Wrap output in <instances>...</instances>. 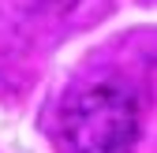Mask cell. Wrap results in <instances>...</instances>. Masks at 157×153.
<instances>
[{
  "instance_id": "1",
  "label": "cell",
  "mask_w": 157,
  "mask_h": 153,
  "mask_svg": "<svg viewBox=\"0 0 157 153\" xmlns=\"http://www.w3.org/2000/svg\"><path fill=\"white\" fill-rule=\"evenodd\" d=\"M60 135L67 153H131L139 142V105L120 86H90L64 105Z\"/></svg>"
}]
</instances>
